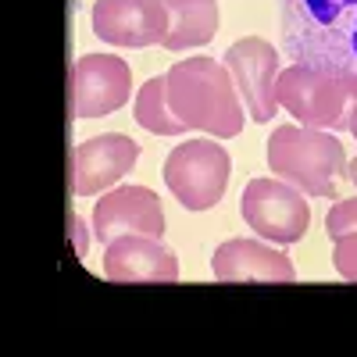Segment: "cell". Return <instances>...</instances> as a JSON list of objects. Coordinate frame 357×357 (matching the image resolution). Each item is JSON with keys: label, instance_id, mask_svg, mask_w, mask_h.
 I'll list each match as a JSON object with an SVG mask.
<instances>
[{"label": "cell", "instance_id": "d6986e66", "mask_svg": "<svg viewBox=\"0 0 357 357\" xmlns=\"http://www.w3.org/2000/svg\"><path fill=\"white\" fill-rule=\"evenodd\" d=\"M72 232H75V254L86 257V222H82L79 215L72 218Z\"/></svg>", "mask_w": 357, "mask_h": 357}, {"label": "cell", "instance_id": "7c38bea8", "mask_svg": "<svg viewBox=\"0 0 357 357\" xmlns=\"http://www.w3.org/2000/svg\"><path fill=\"white\" fill-rule=\"evenodd\" d=\"M104 275L114 282H175L178 257L161 243V236L126 232L107 243Z\"/></svg>", "mask_w": 357, "mask_h": 357}, {"label": "cell", "instance_id": "30bf717a", "mask_svg": "<svg viewBox=\"0 0 357 357\" xmlns=\"http://www.w3.org/2000/svg\"><path fill=\"white\" fill-rule=\"evenodd\" d=\"M139 161V143L122 132H104L75 146L72 154V193L93 197L100 190H111L132 165Z\"/></svg>", "mask_w": 357, "mask_h": 357}, {"label": "cell", "instance_id": "9c48e42d", "mask_svg": "<svg viewBox=\"0 0 357 357\" xmlns=\"http://www.w3.org/2000/svg\"><path fill=\"white\" fill-rule=\"evenodd\" d=\"M93 33L114 47H154L165 43L172 18L161 0H97L93 4Z\"/></svg>", "mask_w": 357, "mask_h": 357}, {"label": "cell", "instance_id": "ac0fdd59", "mask_svg": "<svg viewBox=\"0 0 357 357\" xmlns=\"http://www.w3.org/2000/svg\"><path fill=\"white\" fill-rule=\"evenodd\" d=\"M347 93H350V111H347V132L357 139V75H343Z\"/></svg>", "mask_w": 357, "mask_h": 357}, {"label": "cell", "instance_id": "3957f363", "mask_svg": "<svg viewBox=\"0 0 357 357\" xmlns=\"http://www.w3.org/2000/svg\"><path fill=\"white\" fill-rule=\"evenodd\" d=\"M268 168L307 197H336V183L347 172V154L329 129L279 126L268 139Z\"/></svg>", "mask_w": 357, "mask_h": 357}, {"label": "cell", "instance_id": "52a82bcc", "mask_svg": "<svg viewBox=\"0 0 357 357\" xmlns=\"http://www.w3.org/2000/svg\"><path fill=\"white\" fill-rule=\"evenodd\" d=\"M222 65L229 68L236 89H240V97L247 104V114L254 122H272V114L279 107L275 100V82H279V50L261 40V36H247V40H236Z\"/></svg>", "mask_w": 357, "mask_h": 357}, {"label": "cell", "instance_id": "e0dca14e", "mask_svg": "<svg viewBox=\"0 0 357 357\" xmlns=\"http://www.w3.org/2000/svg\"><path fill=\"white\" fill-rule=\"evenodd\" d=\"M333 264H336V272L350 282H357V232L350 236H340V240H333Z\"/></svg>", "mask_w": 357, "mask_h": 357}, {"label": "cell", "instance_id": "5bb4252c", "mask_svg": "<svg viewBox=\"0 0 357 357\" xmlns=\"http://www.w3.org/2000/svg\"><path fill=\"white\" fill-rule=\"evenodd\" d=\"M168 8L172 29L165 36V50L178 54L190 47H204L218 33V0H161Z\"/></svg>", "mask_w": 357, "mask_h": 357}, {"label": "cell", "instance_id": "277c9868", "mask_svg": "<svg viewBox=\"0 0 357 357\" xmlns=\"http://www.w3.org/2000/svg\"><path fill=\"white\" fill-rule=\"evenodd\" d=\"M232 161L215 139H186L165 161V186L186 211H207L225 197Z\"/></svg>", "mask_w": 357, "mask_h": 357}, {"label": "cell", "instance_id": "2e32d148", "mask_svg": "<svg viewBox=\"0 0 357 357\" xmlns=\"http://www.w3.org/2000/svg\"><path fill=\"white\" fill-rule=\"evenodd\" d=\"M325 229H329L333 240L357 232V197H354V200H340L336 207H329V218H325Z\"/></svg>", "mask_w": 357, "mask_h": 357}, {"label": "cell", "instance_id": "8992f818", "mask_svg": "<svg viewBox=\"0 0 357 357\" xmlns=\"http://www.w3.org/2000/svg\"><path fill=\"white\" fill-rule=\"evenodd\" d=\"M243 222L272 243H301L311 225V207L307 193L289 186L286 178H250L243 197H240Z\"/></svg>", "mask_w": 357, "mask_h": 357}, {"label": "cell", "instance_id": "6da1fadb", "mask_svg": "<svg viewBox=\"0 0 357 357\" xmlns=\"http://www.w3.org/2000/svg\"><path fill=\"white\" fill-rule=\"evenodd\" d=\"M282 43L296 65L357 75V0H279Z\"/></svg>", "mask_w": 357, "mask_h": 357}, {"label": "cell", "instance_id": "5b68a950", "mask_svg": "<svg viewBox=\"0 0 357 357\" xmlns=\"http://www.w3.org/2000/svg\"><path fill=\"white\" fill-rule=\"evenodd\" d=\"M275 100L307 129H329V132L347 129L350 93H347L343 75H329V72H318L307 65H293V68L279 72Z\"/></svg>", "mask_w": 357, "mask_h": 357}, {"label": "cell", "instance_id": "ffe728a7", "mask_svg": "<svg viewBox=\"0 0 357 357\" xmlns=\"http://www.w3.org/2000/svg\"><path fill=\"white\" fill-rule=\"evenodd\" d=\"M347 175H350V183H354V186H357V158H354V161H350V165H347Z\"/></svg>", "mask_w": 357, "mask_h": 357}, {"label": "cell", "instance_id": "9a60e30c", "mask_svg": "<svg viewBox=\"0 0 357 357\" xmlns=\"http://www.w3.org/2000/svg\"><path fill=\"white\" fill-rule=\"evenodd\" d=\"M136 122L146 129V132H154V136H186L190 129L178 122V118L172 114L168 107V82L165 75H154V79H146L139 86V93H136Z\"/></svg>", "mask_w": 357, "mask_h": 357}, {"label": "cell", "instance_id": "8fae6325", "mask_svg": "<svg viewBox=\"0 0 357 357\" xmlns=\"http://www.w3.org/2000/svg\"><path fill=\"white\" fill-rule=\"evenodd\" d=\"M126 232L165 236V207L154 190L146 186H118L104 193L93 207V236L107 247Z\"/></svg>", "mask_w": 357, "mask_h": 357}, {"label": "cell", "instance_id": "ba28073f", "mask_svg": "<svg viewBox=\"0 0 357 357\" xmlns=\"http://www.w3.org/2000/svg\"><path fill=\"white\" fill-rule=\"evenodd\" d=\"M132 72L126 57L114 54H86L72 68V114L100 118L129 104Z\"/></svg>", "mask_w": 357, "mask_h": 357}, {"label": "cell", "instance_id": "4fadbf2b", "mask_svg": "<svg viewBox=\"0 0 357 357\" xmlns=\"http://www.w3.org/2000/svg\"><path fill=\"white\" fill-rule=\"evenodd\" d=\"M211 272L222 282H293V261L261 240H225L215 257Z\"/></svg>", "mask_w": 357, "mask_h": 357}, {"label": "cell", "instance_id": "7a4b0ae2", "mask_svg": "<svg viewBox=\"0 0 357 357\" xmlns=\"http://www.w3.org/2000/svg\"><path fill=\"white\" fill-rule=\"evenodd\" d=\"M168 107L186 129H200L215 139L243 132V104L229 68L215 57H186L165 72Z\"/></svg>", "mask_w": 357, "mask_h": 357}]
</instances>
